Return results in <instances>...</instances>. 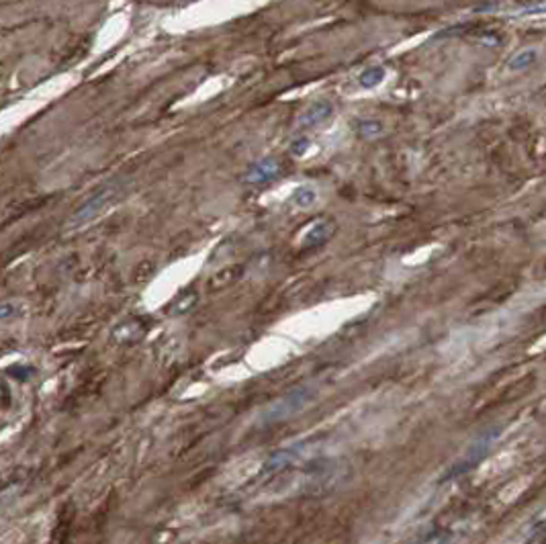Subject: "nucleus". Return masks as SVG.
Segmentation results:
<instances>
[{
  "label": "nucleus",
  "mask_w": 546,
  "mask_h": 544,
  "mask_svg": "<svg viewBox=\"0 0 546 544\" xmlns=\"http://www.w3.org/2000/svg\"><path fill=\"white\" fill-rule=\"evenodd\" d=\"M499 436H501V428H491V430L483 432L481 436H477L470 442V446L466 448V452H464L463 457L450 464V468L444 473L442 481H452L457 477H463L466 473H470L473 468H477L479 464L489 457V452L493 450V444L499 440Z\"/></svg>",
  "instance_id": "1"
},
{
  "label": "nucleus",
  "mask_w": 546,
  "mask_h": 544,
  "mask_svg": "<svg viewBox=\"0 0 546 544\" xmlns=\"http://www.w3.org/2000/svg\"><path fill=\"white\" fill-rule=\"evenodd\" d=\"M317 397V389L311 385H303L293 391H289L287 395H282L280 399H276L274 403L268 406V409L262 413V422L264 424H276V422H285L295 417L305 408H309Z\"/></svg>",
  "instance_id": "2"
},
{
  "label": "nucleus",
  "mask_w": 546,
  "mask_h": 544,
  "mask_svg": "<svg viewBox=\"0 0 546 544\" xmlns=\"http://www.w3.org/2000/svg\"><path fill=\"white\" fill-rule=\"evenodd\" d=\"M121 194H123V189L121 187H113V185H107L101 191L92 192L80 205V209L70 217V225L72 227H80L84 223L92 221L96 215H101L109 205H113Z\"/></svg>",
  "instance_id": "3"
},
{
  "label": "nucleus",
  "mask_w": 546,
  "mask_h": 544,
  "mask_svg": "<svg viewBox=\"0 0 546 544\" xmlns=\"http://www.w3.org/2000/svg\"><path fill=\"white\" fill-rule=\"evenodd\" d=\"M278 176H280V162L276 158H264L247 168L244 182L246 185H266V182L276 180Z\"/></svg>",
  "instance_id": "4"
},
{
  "label": "nucleus",
  "mask_w": 546,
  "mask_h": 544,
  "mask_svg": "<svg viewBox=\"0 0 546 544\" xmlns=\"http://www.w3.org/2000/svg\"><path fill=\"white\" fill-rule=\"evenodd\" d=\"M333 231H336V225L324 219V221H317L315 225H311L305 236H303V242H301V248L303 250H315V248H322L324 244H328L329 240L333 238Z\"/></svg>",
  "instance_id": "5"
},
{
  "label": "nucleus",
  "mask_w": 546,
  "mask_h": 544,
  "mask_svg": "<svg viewBox=\"0 0 546 544\" xmlns=\"http://www.w3.org/2000/svg\"><path fill=\"white\" fill-rule=\"evenodd\" d=\"M331 115H333L331 103H328V101H315V103H311V105L299 115V127L301 129L317 127V125L326 123Z\"/></svg>",
  "instance_id": "6"
},
{
  "label": "nucleus",
  "mask_w": 546,
  "mask_h": 544,
  "mask_svg": "<svg viewBox=\"0 0 546 544\" xmlns=\"http://www.w3.org/2000/svg\"><path fill=\"white\" fill-rule=\"evenodd\" d=\"M303 450H305V444L289 446V448H285V450H280V452H274L273 457L262 466V475H273V473H278V471H285L287 466H291V464L299 459Z\"/></svg>",
  "instance_id": "7"
},
{
  "label": "nucleus",
  "mask_w": 546,
  "mask_h": 544,
  "mask_svg": "<svg viewBox=\"0 0 546 544\" xmlns=\"http://www.w3.org/2000/svg\"><path fill=\"white\" fill-rule=\"evenodd\" d=\"M145 334V324L137 317H129L113 329V340L119 344H134Z\"/></svg>",
  "instance_id": "8"
},
{
  "label": "nucleus",
  "mask_w": 546,
  "mask_h": 544,
  "mask_svg": "<svg viewBox=\"0 0 546 544\" xmlns=\"http://www.w3.org/2000/svg\"><path fill=\"white\" fill-rule=\"evenodd\" d=\"M196 305H199V289L196 287H187L172 299L170 307H168V313L176 315V317H182V315L191 313Z\"/></svg>",
  "instance_id": "9"
},
{
  "label": "nucleus",
  "mask_w": 546,
  "mask_h": 544,
  "mask_svg": "<svg viewBox=\"0 0 546 544\" xmlns=\"http://www.w3.org/2000/svg\"><path fill=\"white\" fill-rule=\"evenodd\" d=\"M385 76H387V72H385L382 66H373V68H366L358 76V82H360L362 88H375V86H379L385 80Z\"/></svg>",
  "instance_id": "10"
},
{
  "label": "nucleus",
  "mask_w": 546,
  "mask_h": 544,
  "mask_svg": "<svg viewBox=\"0 0 546 544\" xmlns=\"http://www.w3.org/2000/svg\"><path fill=\"white\" fill-rule=\"evenodd\" d=\"M315 201H317V191L313 187H309V185H303V187L295 189V192H293V203L297 207H301V209L311 207Z\"/></svg>",
  "instance_id": "11"
},
{
  "label": "nucleus",
  "mask_w": 546,
  "mask_h": 544,
  "mask_svg": "<svg viewBox=\"0 0 546 544\" xmlns=\"http://www.w3.org/2000/svg\"><path fill=\"white\" fill-rule=\"evenodd\" d=\"M536 57H538L536 50H524V52H519V54H516L510 59V70L522 72V70L530 68L536 62Z\"/></svg>",
  "instance_id": "12"
},
{
  "label": "nucleus",
  "mask_w": 546,
  "mask_h": 544,
  "mask_svg": "<svg viewBox=\"0 0 546 544\" xmlns=\"http://www.w3.org/2000/svg\"><path fill=\"white\" fill-rule=\"evenodd\" d=\"M356 134L364 139H373V137L381 136L382 134V123L375 121V119H366V121H358L356 123Z\"/></svg>",
  "instance_id": "13"
},
{
  "label": "nucleus",
  "mask_w": 546,
  "mask_h": 544,
  "mask_svg": "<svg viewBox=\"0 0 546 544\" xmlns=\"http://www.w3.org/2000/svg\"><path fill=\"white\" fill-rule=\"evenodd\" d=\"M21 315H23L21 303H15V301H2L0 303V322H10V320H17Z\"/></svg>",
  "instance_id": "14"
},
{
  "label": "nucleus",
  "mask_w": 546,
  "mask_h": 544,
  "mask_svg": "<svg viewBox=\"0 0 546 544\" xmlns=\"http://www.w3.org/2000/svg\"><path fill=\"white\" fill-rule=\"evenodd\" d=\"M309 145H311V141H309L307 137H299V139H295V141L291 143V154L303 156V154L309 150Z\"/></svg>",
  "instance_id": "15"
},
{
  "label": "nucleus",
  "mask_w": 546,
  "mask_h": 544,
  "mask_svg": "<svg viewBox=\"0 0 546 544\" xmlns=\"http://www.w3.org/2000/svg\"><path fill=\"white\" fill-rule=\"evenodd\" d=\"M524 13H526V15H540V13H546V0L538 2V4H532V6H526Z\"/></svg>",
  "instance_id": "16"
}]
</instances>
